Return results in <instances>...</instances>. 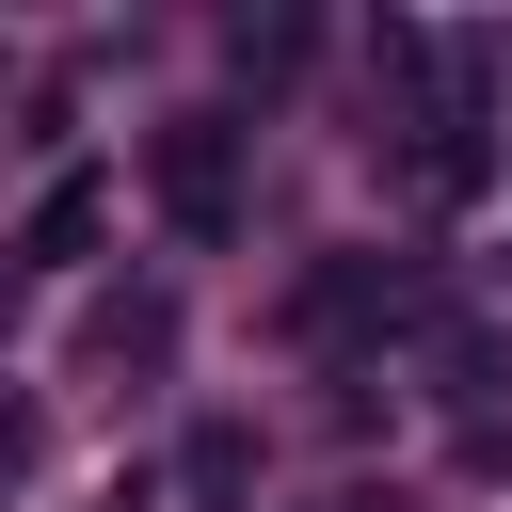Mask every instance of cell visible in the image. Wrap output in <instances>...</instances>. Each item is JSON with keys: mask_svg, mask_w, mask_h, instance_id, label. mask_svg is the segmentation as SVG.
<instances>
[{"mask_svg": "<svg viewBox=\"0 0 512 512\" xmlns=\"http://www.w3.org/2000/svg\"><path fill=\"white\" fill-rule=\"evenodd\" d=\"M432 320V288L400 272V256H320L304 288H288V336L304 352H352V336H416Z\"/></svg>", "mask_w": 512, "mask_h": 512, "instance_id": "1", "label": "cell"}, {"mask_svg": "<svg viewBox=\"0 0 512 512\" xmlns=\"http://www.w3.org/2000/svg\"><path fill=\"white\" fill-rule=\"evenodd\" d=\"M144 176H160V224H176V240H240V128H224V112H176Z\"/></svg>", "mask_w": 512, "mask_h": 512, "instance_id": "2", "label": "cell"}, {"mask_svg": "<svg viewBox=\"0 0 512 512\" xmlns=\"http://www.w3.org/2000/svg\"><path fill=\"white\" fill-rule=\"evenodd\" d=\"M400 192H416V208H480V192H496V128H480L464 96L416 112V128H400Z\"/></svg>", "mask_w": 512, "mask_h": 512, "instance_id": "3", "label": "cell"}, {"mask_svg": "<svg viewBox=\"0 0 512 512\" xmlns=\"http://www.w3.org/2000/svg\"><path fill=\"white\" fill-rule=\"evenodd\" d=\"M96 208H112V192H96L80 160H64V176H48L32 208H16V256H32V272H80V256H96Z\"/></svg>", "mask_w": 512, "mask_h": 512, "instance_id": "4", "label": "cell"}, {"mask_svg": "<svg viewBox=\"0 0 512 512\" xmlns=\"http://www.w3.org/2000/svg\"><path fill=\"white\" fill-rule=\"evenodd\" d=\"M176 480H192V496H256V432H240V416H192V432H176Z\"/></svg>", "mask_w": 512, "mask_h": 512, "instance_id": "5", "label": "cell"}, {"mask_svg": "<svg viewBox=\"0 0 512 512\" xmlns=\"http://www.w3.org/2000/svg\"><path fill=\"white\" fill-rule=\"evenodd\" d=\"M336 512H368V496H336Z\"/></svg>", "mask_w": 512, "mask_h": 512, "instance_id": "6", "label": "cell"}]
</instances>
